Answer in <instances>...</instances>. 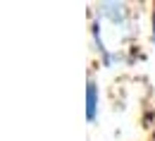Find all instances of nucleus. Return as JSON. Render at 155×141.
Wrapping results in <instances>:
<instances>
[{"label":"nucleus","mask_w":155,"mask_h":141,"mask_svg":"<svg viewBox=\"0 0 155 141\" xmlns=\"http://www.w3.org/2000/svg\"><path fill=\"white\" fill-rule=\"evenodd\" d=\"M96 108H98V86L88 81V120H96Z\"/></svg>","instance_id":"obj_1"}]
</instances>
